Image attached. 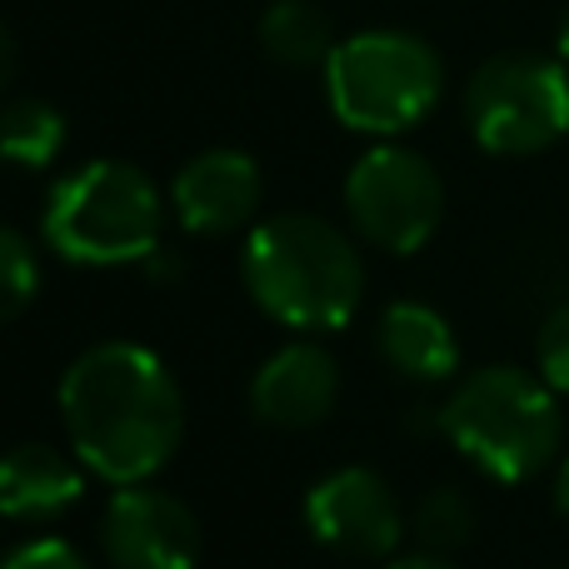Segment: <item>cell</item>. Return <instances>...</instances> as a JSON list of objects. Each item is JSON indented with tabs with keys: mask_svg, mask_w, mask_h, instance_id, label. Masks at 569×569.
Segmentation results:
<instances>
[{
	"mask_svg": "<svg viewBox=\"0 0 569 569\" xmlns=\"http://www.w3.org/2000/svg\"><path fill=\"white\" fill-rule=\"evenodd\" d=\"M70 450L110 485H146L186 435V400L160 355L130 340L90 345L60 375Z\"/></svg>",
	"mask_w": 569,
	"mask_h": 569,
	"instance_id": "6da1fadb",
	"label": "cell"
},
{
	"mask_svg": "<svg viewBox=\"0 0 569 569\" xmlns=\"http://www.w3.org/2000/svg\"><path fill=\"white\" fill-rule=\"evenodd\" d=\"M246 290L290 330H340L360 310L365 260L340 226L284 210L250 230Z\"/></svg>",
	"mask_w": 569,
	"mask_h": 569,
	"instance_id": "7a4b0ae2",
	"label": "cell"
},
{
	"mask_svg": "<svg viewBox=\"0 0 569 569\" xmlns=\"http://www.w3.org/2000/svg\"><path fill=\"white\" fill-rule=\"evenodd\" d=\"M555 395L560 390H550L545 375L490 365L450 390V400L440 405V430L490 480H535L560 455L565 425Z\"/></svg>",
	"mask_w": 569,
	"mask_h": 569,
	"instance_id": "3957f363",
	"label": "cell"
},
{
	"mask_svg": "<svg viewBox=\"0 0 569 569\" xmlns=\"http://www.w3.org/2000/svg\"><path fill=\"white\" fill-rule=\"evenodd\" d=\"M40 236L70 266H136L160 250V196L130 160H90L56 180Z\"/></svg>",
	"mask_w": 569,
	"mask_h": 569,
	"instance_id": "277c9868",
	"label": "cell"
},
{
	"mask_svg": "<svg viewBox=\"0 0 569 569\" xmlns=\"http://www.w3.org/2000/svg\"><path fill=\"white\" fill-rule=\"evenodd\" d=\"M440 90V56L410 30H360L350 40H335L325 60V96L335 120L360 136H400L420 126Z\"/></svg>",
	"mask_w": 569,
	"mask_h": 569,
	"instance_id": "5b68a950",
	"label": "cell"
},
{
	"mask_svg": "<svg viewBox=\"0 0 569 569\" xmlns=\"http://www.w3.org/2000/svg\"><path fill=\"white\" fill-rule=\"evenodd\" d=\"M470 136L490 156H540L569 136V70L545 56H495L465 86Z\"/></svg>",
	"mask_w": 569,
	"mask_h": 569,
	"instance_id": "8992f818",
	"label": "cell"
},
{
	"mask_svg": "<svg viewBox=\"0 0 569 569\" xmlns=\"http://www.w3.org/2000/svg\"><path fill=\"white\" fill-rule=\"evenodd\" d=\"M345 210L370 246L415 256L445 220L440 170L410 146H375L345 176Z\"/></svg>",
	"mask_w": 569,
	"mask_h": 569,
	"instance_id": "52a82bcc",
	"label": "cell"
},
{
	"mask_svg": "<svg viewBox=\"0 0 569 569\" xmlns=\"http://www.w3.org/2000/svg\"><path fill=\"white\" fill-rule=\"evenodd\" d=\"M305 525L335 555L350 560H390L405 535V515L395 490L365 465L335 470L305 495Z\"/></svg>",
	"mask_w": 569,
	"mask_h": 569,
	"instance_id": "ba28073f",
	"label": "cell"
},
{
	"mask_svg": "<svg viewBox=\"0 0 569 569\" xmlns=\"http://www.w3.org/2000/svg\"><path fill=\"white\" fill-rule=\"evenodd\" d=\"M106 560L110 569H196L200 520L176 495L150 485H120L106 510Z\"/></svg>",
	"mask_w": 569,
	"mask_h": 569,
	"instance_id": "9c48e42d",
	"label": "cell"
},
{
	"mask_svg": "<svg viewBox=\"0 0 569 569\" xmlns=\"http://www.w3.org/2000/svg\"><path fill=\"white\" fill-rule=\"evenodd\" d=\"M335 400H340V365L315 340L284 345L250 380V410L276 430H310L330 420Z\"/></svg>",
	"mask_w": 569,
	"mask_h": 569,
	"instance_id": "30bf717a",
	"label": "cell"
},
{
	"mask_svg": "<svg viewBox=\"0 0 569 569\" xmlns=\"http://www.w3.org/2000/svg\"><path fill=\"white\" fill-rule=\"evenodd\" d=\"M170 206L196 236H230L260 210V166L246 150H206L176 176Z\"/></svg>",
	"mask_w": 569,
	"mask_h": 569,
	"instance_id": "8fae6325",
	"label": "cell"
},
{
	"mask_svg": "<svg viewBox=\"0 0 569 569\" xmlns=\"http://www.w3.org/2000/svg\"><path fill=\"white\" fill-rule=\"evenodd\" d=\"M86 495V475L56 445H16L0 455V515L46 520Z\"/></svg>",
	"mask_w": 569,
	"mask_h": 569,
	"instance_id": "7c38bea8",
	"label": "cell"
},
{
	"mask_svg": "<svg viewBox=\"0 0 569 569\" xmlns=\"http://www.w3.org/2000/svg\"><path fill=\"white\" fill-rule=\"evenodd\" d=\"M380 355L405 375V380H450L460 370V340H455L450 320L435 305L400 300L385 310L380 320Z\"/></svg>",
	"mask_w": 569,
	"mask_h": 569,
	"instance_id": "4fadbf2b",
	"label": "cell"
},
{
	"mask_svg": "<svg viewBox=\"0 0 569 569\" xmlns=\"http://www.w3.org/2000/svg\"><path fill=\"white\" fill-rule=\"evenodd\" d=\"M260 46L280 60V66H325L335 50V30L315 0H276L260 16Z\"/></svg>",
	"mask_w": 569,
	"mask_h": 569,
	"instance_id": "5bb4252c",
	"label": "cell"
},
{
	"mask_svg": "<svg viewBox=\"0 0 569 569\" xmlns=\"http://www.w3.org/2000/svg\"><path fill=\"white\" fill-rule=\"evenodd\" d=\"M66 150V116L50 100H10L0 106V160L20 170H46Z\"/></svg>",
	"mask_w": 569,
	"mask_h": 569,
	"instance_id": "9a60e30c",
	"label": "cell"
},
{
	"mask_svg": "<svg viewBox=\"0 0 569 569\" xmlns=\"http://www.w3.org/2000/svg\"><path fill=\"white\" fill-rule=\"evenodd\" d=\"M410 530L430 555H450V550H460V545H470L475 510L460 490H430L420 505H415Z\"/></svg>",
	"mask_w": 569,
	"mask_h": 569,
	"instance_id": "2e32d148",
	"label": "cell"
},
{
	"mask_svg": "<svg viewBox=\"0 0 569 569\" xmlns=\"http://www.w3.org/2000/svg\"><path fill=\"white\" fill-rule=\"evenodd\" d=\"M40 290V260L16 226H0V325L16 320Z\"/></svg>",
	"mask_w": 569,
	"mask_h": 569,
	"instance_id": "e0dca14e",
	"label": "cell"
},
{
	"mask_svg": "<svg viewBox=\"0 0 569 569\" xmlns=\"http://www.w3.org/2000/svg\"><path fill=\"white\" fill-rule=\"evenodd\" d=\"M535 360H540V375L550 390L569 395V300L555 305L550 320L540 325V340H535Z\"/></svg>",
	"mask_w": 569,
	"mask_h": 569,
	"instance_id": "ac0fdd59",
	"label": "cell"
},
{
	"mask_svg": "<svg viewBox=\"0 0 569 569\" xmlns=\"http://www.w3.org/2000/svg\"><path fill=\"white\" fill-rule=\"evenodd\" d=\"M0 569H90L86 555L70 550L66 540H30L20 545V550H10Z\"/></svg>",
	"mask_w": 569,
	"mask_h": 569,
	"instance_id": "d6986e66",
	"label": "cell"
},
{
	"mask_svg": "<svg viewBox=\"0 0 569 569\" xmlns=\"http://www.w3.org/2000/svg\"><path fill=\"white\" fill-rule=\"evenodd\" d=\"M10 76H16V36H10L6 20H0V90L10 86Z\"/></svg>",
	"mask_w": 569,
	"mask_h": 569,
	"instance_id": "ffe728a7",
	"label": "cell"
},
{
	"mask_svg": "<svg viewBox=\"0 0 569 569\" xmlns=\"http://www.w3.org/2000/svg\"><path fill=\"white\" fill-rule=\"evenodd\" d=\"M385 569H455V565L445 560V555H430V550H425V555H405V560H390Z\"/></svg>",
	"mask_w": 569,
	"mask_h": 569,
	"instance_id": "44dd1931",
	"label": "cell"
},
{
	"mask_svg": "<svg viewBox=\"0 0 569 569\" xmlns=\"http://www.w3.org/2000/svg\"><path fill=\"white\" fill-rule=\"evenodd\" d=\"M555 510L569 515V455L560 460V470H555Z\"/></svg>",
	"mask_w": 569,
	"mask_h": 569,
	"instance_id": "7402d4cb",
	"label": "cell"
},
{
	"mask_svg": "<svg viewBox=\"0 0 569 569\" xmlns=\"http://www.w3.org/2000/svg\"><path fill=\"white\" fill-rule=\"evenodd\" d=\"M555 46H560V60L569 66V10H565V20H560V40H555Z\"/></svg>",
	"mask_w": 569,
	"mask_h": 569,
	"instance_id": "603a6c76",
	"label": "cell"
}]
</instances>
